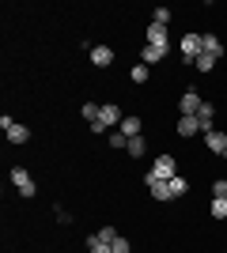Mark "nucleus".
<instances>
[{
	"label": "nucleus",
	"mask_w": 227,
	"mask_h": 253,
	"mask_svg": "<svg viewBox=\"0 0 227 253\" xmlns=\"http://www.w3.org/2000/svg\"><path fill=\"white\" fill-rule=\"evenodd\" d=\"M224 159H227V151H224Z\"/></svg>",
	"instance_id": "cd10ccee"
},
{
	"label": "nucleus",
	"mask_w": 227,
	"mask_h": 253,
	"mask_svg": "<svg viewBox=\"0 0 227 253\" xmlns=\"http://www.w3.org/2000/svg\"><path fill=\"white\" fill-rule=\"evenodd\" d=\"M174 132H178V136H197V132H201V121H197V117H178V128H174Z\"/></svg>",
	"instance_id": "9b49d317"
},
{
	"label": "nucleus",
	"mask_w": 227,
	"mask_h": 253,
	"mask_svg": "<svg viewBox=\"0 0 227 253\" xmlns=\"http://www.w3.org/2000/svg\"><path fill=\"white\" fill-rule=\"evenodd\" d=\"M4 132H8V144H27V140H31V128L19 125V121H15L11 128H4Z\"/></svg>",
	"instance_id": "4468645a"
},
{
	"label": "nucleus",
	"mask_w": 227,
	"mask_h": 253,
	"mask_svg": "<svg viewBox=\"0 0 227 253\" xmlns=\"http://www.w3.org/2000/svg\"><path fill=\"white\" fill-rule=\"evenodd\" d=\"M167 53H171V42H167V45H144V49H140V64L151 68V64H159Z\"/></svg>",
	"instance_id": "20e7f679"
},
{
	"label": "nucleus",
	"mask_w": 227,
	"mask_h": 253,
	"mask_svg": "<svg viewBox=\"0 0 227 253\" xmlns=\"http://www.w3.org/2000/svg\"><path fill=\"white\" fill-rule=\"evenodd\" d=\"M133 84H148V76H151V68H148V64H133Z\"/></svg>",
	"instance_id": "412c9836"
},
{
	"label": "nucleus",
	"mask_w": 227,
	"mask_h": 253,
	"mask_svg": "<svg viewBox=\"0 0 227 253\" xmlns=\"http://www.w3.org/2000/svg\"><path fill=\"white\" fill-rule=\"evenodd\" d=\"M201 106H205V102H201V95L189 87V91L182 95V102H178V110H182V117H197V110H201Z\"/></svg>",
	"instance_id": "39448f33"
},
{
	"label": "nucleus",
	"mask_w": 227,
	"mask_h": 253,
	"mask_svg": "<svg viewBox=\"0 0 227 253\" xmlns=\"http://www.w3.org/2000/svg\"><path fill=\"white\" fill-rule=\"evenodd\" d=\"M144 185L151 189V197H155V201H171V193H167V181H159L155 174H151V170L144 174Z\"/></svg>",
	"instance_id": "6e6552de"
},
{
	"label": "nucleus",
	"mask_w": 227,
	"mask_h": 253,
	"mask_svg": "<svg viewBox=\"0 0 227 253\" xmlns=\"http://www.w3.org/2000/svg\"><path fill=\"white\" fill-rule=\"evenodd\" d=\"M98 114H102V106H95V102H84V117L91 121V125L98 121Z\"/></svg>",
	"instance_id": "b1692460"
},
{
	"label": "nucleus",
	"mask_w": 227,
	"mask_h": 253,
	"mask_svg": "<svg viewBox=\"0 0 227 253\" xmlns=\"http://www.w3.org/2000/svg\"><path fill=\"white\" fill-rule=\"evenodd\" d=\"M151 23L167 27V23H171V8H155V11H151Z\"/></svg>",
	"instance_id": "5701e85b"
},
{
	"label": "nucleus",
	"mask_w": 227,
	"mask_h": 253,
	"mask_svg": "<svg viewBox=\"0 0 227 253\" xmlns=\"http://www.w3.org/2000/svg\"><path fill=\"white\" fill-rule=\"evenodd\" d=\"M197 121H201V132H212V128H216V110L205 102L201 110H197Z\"/></svg>",
	"instance_id": "f8f14e48"
},
{
	"label": "nucleus",
	"mask_w": 227,
	"mask_h": 253,
	"mask_svg": "<svg viewBox=\"0 0 227 253\" xmlns=\"http://www.w3.org/2000/svg\"><path fill=\"white\" fill-rule=\"evenodd\" d=\"M178 49H182L185 64H193L197 57H201V49H205V42H201V34H193V31H185V34H182V42H178Z\"/></svg>",
	"instance_id": "f03ea898"
},
{
	"label": "nucleus",
	"mask_w": 227,
	"mask_h": 253,
	"mask_svg": "<svg viewBox=\"0 0 227 253\" xmlns=\"http://www.w3.org/2000/svg\"><path fill=\"white\" fill-rule=\"evenodd\" d=\"M151 174H155V178H159V181H171L174 174H178V159L163 151V155L155 159V163H151Z\"/></svg>",
	"instance_id": "7ed1b4c3"
},
{
	"label": "nucleus",
	"mask_w": 227,
	"mask_h": 253,
	"mask_svg": "<svg viewBox=\"0 0 227 253\" xmlns=\"http://www.w3.org/2000/svg\"><path fill=\"white\" fill-rule=\"evenodd\" d=\"M205 148H208V151H216V155H224V151H227V132H220V128L205 132Z\"/></svg>",
	"instance_id": "1a4fd4ad"
},
{
	"label": "nucleus",
	"mask_w": 227,
	"mask_h": 253,
	"mask_svg": "<svg viewBox=\"0 0 227 253\" xmlns=\"http://www.w3.org/2000/svg\"><path fill=\"white\" fill-rule=\"evenodd\" d=\"M8 178H11V185H15V193H19V197H27V201L38 193V181H34V174H31L27 167H11Z\"/></svg>",
	"instance_id": "f257e3e1"
},
{
	"label": "nucleus",
	"mask_w": 227,
	"mask_h": 253,
	"mask_svg": "<svg viewBox=\"0 0 227 253\" xmlns=\"http://www.w3.org/2000/svg\"><path fill=\"white\" fill-rule=\"evenodd\" d=\"M121 117H125V114L118 110V102H102V114H98V121H102L106 128H118V125H121Z\"/></svg>",
	"instance_id": "0eeeda50"
},
{
	"label": "nucleus",
	"mask_w": 227,
	"mask_h": 253,
	"mask_svg": "<svg viewBox=\"0 0 227 253\" xmlns=\"http://www.w3.org/2000/svg\"><path fill=\"white\" fill-rule=\"evenodd\" d=\"M208 211H212V219H227V201L224 197H212V208Z\"/></svg>",
	"instance_id": "6ab92c4d"
},
{
	"label": "nucleus",
	"mask_w": 227,
	"mask_h": 253,
	"mask_svg": "<svg viewBox=\"0 0 227 253\" xmlns=\"http://www.w3.org/2000/svg\"><path fill=\"white\" fill-rule=\"evenodd\" d=\"M106 140H110V148H129V136H125V132H118V128H114Z\"/></svg>",
	"instance_id": "4be33fe9"
},
{
	"label": "nucleus",
	"mask_w": 227,
	"mask_h": 253,
	"mask_svg": "<svg viewBox=\"0 0 227 253\" xmlns=\"http://www.w3.org/2000/svg\"><path fill=\"white\" fill-rule=\"evenodd\" d=\"M87 57H91V64H95V68H110V64H114V49H110V45H102V42L87 53Z\"/></svg>",
	"instance_id": "423d86ee"
},
{
	"label": "nucleus",
	"mask_w": 227,
	"mask_h": 253,
	"mask_svg": "<svg viewBox=\"0 0 227 253\" xmlns=\"http://www.w3.org/2000/svg\"><path fill=\"white\" fill-rule=\"evenodd\" d=\"M87 250H91V253H114V246H110V242H102L98 234H91V238H87Z\"/></svg>",
	"instance_id": "a211bd4d"
},
{
	"label": "nucleus",
	"mask_w": 227,
	"mask_h": 253,
	"mask_svg": "<svg viewBox=\"0 0 227 253\" xmlns=\"http://www.w3.org/2000/svg\"><path fill=\"white\" fill-rule=\"evenodd\" d=\"M140 128H144V121H140V117H136V114H125V117H121V125H118V132H125V136H140Z\"/></svg>",
	"instance_id": "9d476101"
},
{
	"label": "nucleus",
	"mask_w": 227,
	"mask_h": 253,
	"mask_svg": "<svg viewBox=\"0 0 227 253\" xmlns=\"http://www.w3.org/2000/svg\"><path fill=\"white\" fill-rule=\"evenodd\" d=\"M212 193H216V197H224V201H227V178L212 181Z\"/></svg>",
	"instance_id": "a878e982"
},
{
	"label": "nucleus",
	"mask_w": 227,
	"mask_h": 253,
	"mask_svg": "<svg viewBox=\"0 0 227 253\" xmlns=\"http://www.w3.org/2000/svg\"><path fill=\"white\" fill-rule=\"evenodd\" d=\"M185 189H189V181H185L182 174H174V178L167 181V193H171V201H178V197H185Z\"/></svg>",
	"instance_id": "2eb2a0df"
},
{
	"label": "nucleus",
	"mask_w": 227,
	"mask_h": 253,
	"mask_svg": "<svg viewBox=\"0 0 227 253\" xmlns=\"http://www.w3.org/2000/svg\"><path fill=\"white\" fill-rule=\"evenodd\" d=\"M98 238H102V242H114V238H118V231H114V227H98Z\"/></svg>",
	"instance_id": "bb28decb"
},
{
	"label": "nucleus",
	"mask_w": 227,
	"mask_h": 253,
	"mask_svg": "<svg viewBox=\"0 0 227 253\" xmlns=\"http://www.w3.org/2000/svg\"><path fill=\"white\" fill-rule=\"evenodd\" d=\"M201 42H205V49H201V53H212L216 61H220V57H224V42H220L216 34H201Z\"/></svg>",
	"instance_id": "dca6fc26"
},
{
	"label": "nucleus",
	"mask_w": 227,
	"mask_h": 253,
	"mask_svg": "<svg viewBox=\"0 0 227 253\" xmlns=\"http://www.w3.org/2000/svg\"><path fill=\"white\" fill-rule=\"evenodd\" d=\"M110 246H114V253H129V238H121V234H118Z\"/></svg>",
	"instance_id": "393cba45"
},
{
	"label": "nucleus",
	"mask_w": 227,
	"mask_h": 253,
	"mask_svg": "<svg viewBox=\"0 0 227 253\" xmlns=\"http://www.w3.org/2000/svg\"><path fill=\"white\" fill-rule=\"evenodd\" d=\"M144 38H148V45H167V42H171V34H167V27H159V23H151Z\"/></svg>",
	"instance_id": "ddd939ff"
},
{
	"label": "nucleus",
	"mask_w": 227,
	"mask_h": 253,
	"mask_svg": "<svg viewBox=\"0 0 227 253\" xmlns=\"http://www.w3.org/2000/svg\"><path fill=\"white\" fill-rule=\"evenodd\" d=\"M216 57H212V53H201V57H197V61H193V68H197V72H212V68H216Z\"/></svg>",
	"instance_id": "f3484780"
},
{
	"label": "nucleus",
	"mask_w": 227,
	"mask_h": 253,
	"mask_svg": "<svg viewBox=\"0 0 227 253\" xmlns=\"http://www.w3.org/2000/svg\"><path fill=\"white\" fill-rule=\"evenodd\" d=\"M125 151H129L133 159H140L144 151H148V144H144V136H133V140H129V148H125Z\"/></svg>",
	"instance_id": "aec40b11"
}]
</instances>
